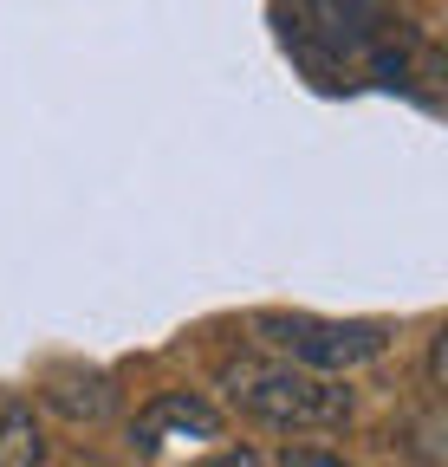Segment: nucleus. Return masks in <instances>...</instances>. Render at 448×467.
Here are the masks:
<instances>
[{
    "label": "nucleus",
    "mask_w": 448,
    "mask_h": 467,
    "mask_svg": "<svg viewBox=\"0 0 448 467\" xmlns=\"http://www.w3.org/2000/svg\"><path fill=\"white\" fill-rule=\"evenodd\" d=\"M214 383L228 396V409H241L247 422H260L273 435H318V429H345L358 416L345 383H331L318 370H299L287 358H254V350H241V358H221Z\"/></svg>",
    "instance_id": "obj_1"
},
{
    "label": "nucleus",
    "mask_w": 448,
    "mask_h": 467,
    "mask_svg": "<svg viewBox=\"0 0 448 467\" xmlns=\"http://www.w3.org/2000/svg\"><path fill=\"white\" fill-rule=\"evenodd\" d=\"M254 331L299 370H358L390 350V325L377 318H318V312H254Z\"/></svg>",
    "instance_id": "obj_2"
},
{
    "label": "nucleus",
    "mask_w": 448,
    "mask_h": 467,
    "mask_svg": "<svg viewBox=\"0 0 448 467\" xmlns=\"http://www.w3.org/2000/svg\"><path fill=\"white\" fill-rule=\"evenodd\" d=\"M390 33H397L390 0H287V39L312 58V66L370 58Z\"/></svg>",
    "instance_id": "obj_3"
},
{
    "label": "nucleus",
    "mask_w": 448,
    "mask_h": 467,
    "mask_svg": "<svg viewBox=\"0 0 448 467\" xmlns=\"http://www.w3.org/2000/svg\"><path fill=\"white\" fill-rule=\"evenodd\" d=\"M176 435H202V441H214L221 435V416L202 402V396H189V389H162L143 416L130 422V454H162V441H176Z\"/></svg>",
    "instance_id": "obj_4"
},
{
    "label": "nucleus",
    "mask_w": 448,
    "mask_h": 467,
    "mask_svg": "<svg viewBox=\"0 0 448 467\" xmlns=\"http://www.w3.org/2000/svg\"><path fill=\"white\" fill-rule=\"evenodd\" d=\"M46 461V435L33 402H0V467H39Z\"/></svg>",
    "instance_id": "obj_5"
},
{
    "label": "nucleus",
    "mask_w": 448,
    "mask_h": 467,
    "mask_svg": "<svg viewBox=\"0 0 448 467\" xmlns=\"http://www.w3.org/2000/svg\"><path fill=\"white\" fill-rule=\"evenodd\" d=\"M46 402H52V409H66L72 422H78V416L98 422L104 409H110V383H104V377H85V383H78V377H72V383H46Z\"/></svg>",
    "instance_id": "obj_6"
},
{
    "label": "nucleus",
    "mask_w": 448,
    "mask_h": 467,
    "mask_svg": "<svg viewBox=\"0 0 448 467\" xmlns=\"http://www.w3.org/2000/svg\"><path fill=\"white\" fill-rule=\"evenodd\" d=\"M273 467H351L345 454H331V448H279Z\"/></svg>",
    "instance_id": "obj_7"
},
{
    "label": "nucleus",
    "mask_w": 448,
    "mask_h": 467,
    "mask_svg": "<svg viewBox=\"0 0 448 467\" xmlns=\"http://www.w3.org/2000/svg\"><path fill=\"white\" fill-rule=\"evenodd\" d=\"M195 467H260V454H247V448H221V454H208V461H195Z\"/></svg>",
    "instance_id": "obj_8"
}]
</instances>
